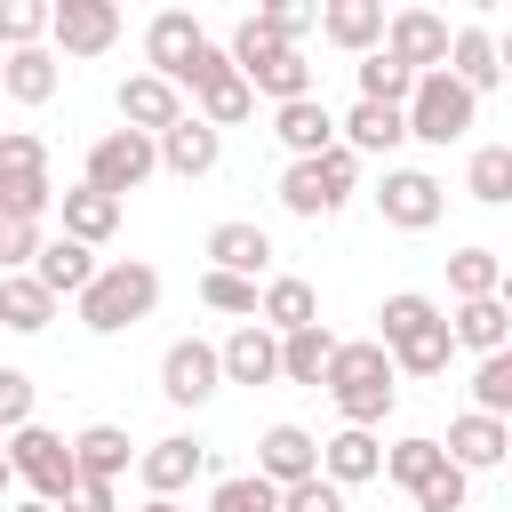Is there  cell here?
Instances as JSON below:
<instances>
[{
    "label": "cell",
    "mask_w": 512,
    "mask_h": 512,
    "mask_svg": "<svg viewBox=\"0 0 512 512\" xmlns=\"http://www.w3.org/2000/svg\"><path fill=\"white\" fill-rule=\"evenodd\" d=\"M48 40L64 56H104L120 40V8L112 0H48Z\"/></svg>",
    "instance_id": "obj_9"
},
{
    "label": "cell",
    "mask_w": 512,
    "mask_h": 512,
    "mask_svg": "<svg viewBox=\"0 0 512 512\" xmlns=\"http://www.w3.org/2000/svg\"><path fill=\"white\" fill-rule=\"evenodd\" d=\"M56 80H64V72H56V56H48V48H16V56L0 64L8 104H48V96H56Z\"/></svg>",
    "instance_id": "obj_31"
},
{
    "label": "cell",
    "mask_w": 512,
    "mask_h": 512,
    "mask_svg": "<svg viewBox=\"0 0 512 512\" xmlns=\"http://www.w3.org/2000/svg\"><path fill=\"white\" fill-rule=\"evenodd\" d=\"M208 512H280V488H272V480H256V472H232V480H216Z\"/></svg>",
    "instance_id": "obj_40"
},
{
    "label": "cell",
    "mask_w": 512,
    "mask_h": 512,
    "mask_svg": "<svg viewBox=\"0 0 512 512\" xmlns=\"http://www.w3.org/2000/svg\"><path fill=\"white\" fill-rule=\"evenodd\" d=\"M312 472H320V440H312L304 424H272V432L256 440V480L296 488V480H312Z\"/></svg>",
    "instance_id": "obj_14"
},
{
    "label": "cell",
    "mask_w": 512,
    "mask_h": 512,
    "mask_svg": "<svg viewBox=\"0 0 512 512\" xmlns=\"http://www.w3.org/2000/svg\"><path fill=\"white\" fill-rule=\"evenodd\" d=\"M64 512H112V480H80V488L64 496Z\"/></svg>",
    "instance_id": "obj_48"
},
{
    "label": "cell",
    "mask_w": 512,
    "mask_h": 512,
    "mask_svg": "<svg viewBox=\"0 0 512 512\" xmlns=\"http://www.w3.org/2000/svg\"><path fill=\"white\" fill-rule=\"evenodd\" d=\"M352 72H360V104H392V112H400V104H408V88H416V72H408V64H392L384 48H376V56H360Z\"/></svg>",
    "instance_id": "obj_37"
},
{
    "label": "cell",
    "mask_w": 512,
    "mask_h": 512,
    "mask_svg": "<svg viewBox=\"0 0 512 512\" xmlns=\"http://www.w3.org/2000/svg\"><path fill=\"white\" fill-rule=\"evenodd\" d=\"M104 264H96V248H80V240H40V256H32V280L48 288V296H72L80 304V288L96 280Z\"/></svg>",
    "instance_id": "obj_25"
},
{
    "label": "cell",
    "mask_w": 512,
    "mask_h": 512,
    "mask_svg": "<svg viewBox=\"0 0 512 512\" xmlns=\"http://www.w3.org/2000/svg\"><path fill=\"white\" fill-rule=\"evenodd\" d=\"M352 192H360V160H352L344 144H336V152H320V160H288V168H280V208H288V216H304V224L336 216Z\"/></svg>",
    "instance_id": "obj_4"
},
{
    "label": "cell",
    "mask_w": 512,
    "mask_h": 512,
    "mask_svg": "<svg viewBox=\"0 0 512 512\" xmlns=\"http://www.w3.org/2000/svg\"><path fill=\"white\" fill-rule=\"evenodd\" d=\"M448 336H456V352H480V360H488V352H504V344H512V312H504L496 296L456 304V312H448Z\"/></svg>",
    "instance_id": "obj_27"
},
{
    "label": "cell",
    "mask_w": 512,
    "mask_h": 512,
    "mask_svg": "<svg viewBox=\"0 0 512 512\" xmlns=\"http://www.w3.org/2000/svg\"><path fill=\"white\" fill-rule=\"evenodd\" d=\"M72 464H80V480H120V472H128V432H120V424L72 432Z\"/></svg>",
    "instance_id": "obj_32"
},
{
    "label": "cell",
    "mask_w": 512,
    "mask_h": 512,
    "mask_svg": "<svg viewBox=\"0 0 512 512\" xmlns=\"http://www.w3.org/2000/svg\"><path fill=\"white\" fill-rule=\"evenodd\" d=\"M248 112H256V88H248L240 72H224V80H208V88H200V120H208L216 136H224V128H240Z\"/></svg>",
    "instance_id": "obj_38"
},
{
    "label": "cell",
    "mask_w": 512,
    "mask_h": 512,
    "mask_svg": "<svg viewBox=\"0 0 512 512\" xmlns=\"http://www.w3.org/2000/svg\"><path fill=\"white\" fill-rule=\"evenodd\" d=\"M376 208H384V224H392V232H432V224H440V208H448V192H440V176H432V168H384Z\"/></svg>",
    "instance_id": "obj_8"
},
{
    "label": "cell",
    "mask_w": 512,
    "mask_h": 512,
    "mask_svg": "<svg viewBox=\"0 0 512 512\" xmlns=\"http://www.w3.org/2000/svg\"><path fill=\"white\" fill-rule=\"evenodd\" d=\"M24 424H32V376L0 368V432H24Z\"/></svg>",
    "instance_id": "obj_46"
},
{
    "label": "cell",
    "mask_w": 512,
    "mask_h": 512,
    "mask_svg": "<svg viewBox=\"0 0 512 512\" xmlns=\"http://www.w3.org/2000/svg\"><path fill=\"white\" fill-rule=\"evenodd\" d=\"M56 320V296L32 280V272H8L0 280V328H16V336H40Z\"/></svg>",
    "instance_id": "obj_30"
},
{
    "label": "cell",
    "mask_w": 512,
    "mask_h": 512,
    "mask_svg": "<svg viewBox=\"0 0 512 512\" xmlns=\"http://www.w3.org/2000/svg\"><path fill=\"white\" fill-rule=\"evenodd\" d=\"M120 208H128V200H112V192H96V184H72V192H56L64 240H80V248L112 240V232H120Z\"/></svg>",
    "instance_id": "obj_22"
},
{
    "label": "cell",
    "mask_w": 512,
    "mask_h": 512,
    "mask_svg": "<svg viewBox=\"0 0 512 512\" xmlns=\"http://www.w3.org/2000/svg\"><path fill=\"white\" fill-rule=\"evenodd\" d=\"M8 464H16V480L32 488V504H64V496L80 488L72 440H64V432H48V424H24V432H8Z\"/></svg>",
    "instance_id": "obj_6"
},
{
    "label": "cell",
    "mask_w": 512,
    "mask_h": 512,
    "mask_svg": "<svg viewBox=\"0 0 512 512\" xmlns=\"http://www.w3.org/2000/svg\"><path fill=\"white\" fill-rule=\"evenodd\" d=\"M272 136L288 144V160H320V152H336V112H328L320 96L272 104Z\"/></svg>",
    "instance_id": "obj_15"
},
{
    "label": "cell",
    "mask_w": 512,
    "mask_h": 512,
    "mask_svg": "<svg viewBox=\"0 0 512 512\" xmlns=\"http://www.w3.org/2000/svg\"><path fill=\"white\" fill-rule=\"evenodd\" d=\"M320 32H328L344 56H376V48H384V0H328V8H320Z\"/></svg>",
    "instance_id": "obj_24"
},
{
    "label": "cell",
    "mask_w": 512,
    "mask_h": 512,
    "mask_svg": "<svg viewBox=\"0 0 512 512\" xmlns=\"http://www.w3.org/2000/svg\"><path fill=\"white\" fill-rule=\"evenodd\" d=\"M472 408H480V416H496V424L512 416V344H504V352H488V360L472 368Z\"/></svg>",
    "instance_id": "obj_39"
},
{
    "label": "cell",
    "mask_w": 512,
    "mask_h": 512,
    "mask_svg": "<svg viewBox=\"0 0 512 512\" xmlns=\"http://www.w3.org/2000/svg\"><path fill=\"white\" fill-rule=\"evenodd\" d=\"M464 496H472V472H456V464H440L424 488H416V512H464Z\"/></svg>",
    "instance_id": "obj_44"
},
{
    "label": "cell",
    "mask_w": 512,
    "mask_h": 512,
    "mask_svg": "<svg viewBox=\"0 0 512 512\" xmlns=\"http://www.w3.org/2000/svg\"><path fill=\"white\" fill-rule=\"evenodd\" d=\"M440 464H448V448H440V440H424V432H408V440H392V448H384V480H392V488H408V496H416Z\"/></svg>",
    "instance_id": "obj_33"
},
{
    "label": "cell",
    "mask_w": 512,
    "mask_h": 512,
    "mask_svg": "<svg viewBox=\"0 0 512 512\" xmlns=\"http://www.w3.org/2000/svg\"><path fill=\"white\" fill-rule=\"evenodd\" d=\"M0 40H8V56L40 48L48 40V0H0Z\"/></svg>",
    "instance_id": "obj_41"
},
{
    "label": "cell",
    "mask_w": 512,
    "mask_h": 512,
    "mask_svg": "<svg viewBox=\"0 0 512 512\" xmlns=\"http://www.w3.org/2000/svg\"><path fill=\"white\" fill-rule=\"evenodd\" d=\"M448 72L472 88V96H488L496 80H504V64H496V32H480V24H464V32H448Z\"/></svg>",
    "instance_id": "obj_28"
},
{
    "label": "cell",
    "mask_w": 512,
    "mask_h": 512,
    "mask_svg": "<svg viewBox=\"0 0 512 512\" xmlns=\"http://www.w3.org/2000/svg\"><path fill=\"white\" fill-rule=\"evenodd\" d=\"M208 32L192 24V8H160L152 24H144V64L160 72V80H176L184 64H192V48H200Z\"/></svg>",
    "instance_id": "obj_21"
},
{
    "label": "cell",
    "mask_w": 512,
    "mask_h": 512,
    "mask_svg": "<svg viewBox=\"0 0 512 512\" xmlns=\"http://www.w3.org/2000/svg\"><path fill=\"white\" fill-rule=\"evenodd\" d=\"M8 512H56V504H8Z\"/></svg>",
    "instance_id": "obj_53"
},
{
    "label": "cell",
    "mask_w": 512,
    "mask_h": 512,
    "mask_svg": "<svg viewBox=\"0 0 512 512\" xmlns=\"http://www.w3.org/2000/svg\"><path fill=\"white\" fill-rule=\"evenodd\" d=\"M216 384H224V360H216V344H200V336H176V344L160 352V392H168L176 408H200V400H216Z\"/></svg>",
    "instance_id": "obj_11"
},
{
    "label": "cell",
    "mask_w": 512,
    "mask_h": 512,
    "mask_svg": "<svg viewBox=\"0 0 512 512\" xmlns=\"http://www.w3.org/2000/svg\"><path fill=\"white\" fill-rule=\"evenodd\" d=\"M384 56L408 64V72H440V64H448V16H432V8H392V16H384Z\"/></svg>",
    "instance_id": "obj_10"
},
{
    "label": "cell",
    "mask_w": 512,
    "mask_h": 512,
    "mask_svg": "<svg viewBox=\"0 0 512 512\" xmlns=\"http://www.w3.org/2000/svg\"><path fill=\"white\" fill-rule=\"evenodd\" d=\"M8 488H16V464H8V432H0V504H8Z\"/></svg>",
    "instance_id": "obj_49"
},
{
    "label": "cell",
    "mask_w": 512,
    "mask_h": 512,
    "mask_svg": "<svg viewBox=\"0 0 512 512\" xmlns=\"http://www.w3.org/2000/svg\"><path fill=\"white\" fill-rule=\"evenodd\" d=\"M216 360H224V384H272V376H280V336H272L264 320H240V328L216 344Z\"/></svg>",
    "instance_id": "obj_16"
},
{
    "label": "cell",
    "mask_w": 512,
    "mask_h": 512,
    "mask_svg": "<svg viewBox=\"0 0 512 512\" xmlns=\"http://www.w3.org/2000/svg\"><path fill=\"white\" fill-rule=\"evenodd\" d=\"M464 192H472L480 208H504V200H512V144H480L472 168H464Z\"/></svg>",
    "instance_id": "obj_36"
},
{
    "label": "cell",
    "mask_w": 512,
    "mask_h": 512,
    "mask_svg": "<svg viewBox=\"0 0 512 512\" xmlns=\"http://www.w3.org/2000/svg\"><path fill=\"white\" fill-rule=\"evenodd\" d=\"M320 480H336V488L384 480V440H376V432H360V424H344L336 440H320Z\"/></svg>",
    "instance_id": "obj_20"
},
{
    "label": "cell",
    "mask_w": 512,
    "mask_h": 512,
    "mask_svg": "<svg viewBox=\"0 0 512 512\" xmlns=\"http://www.w3.org/2000/svg\"><path fill=\"white\" fill-rule=\"evenodd\" d=\"M200 248H208V272H232V280H264V264H272V232H264V224H248V216L216 224Z\"/></svg>",
    "instance_id": "obj_13"
},
{
    "label": "cell",
    "mask_w": 512,
    "mask_h": 512,
    "mask_svg": "<svg viewBox=\"0 0 512 512\" xmlns=\"http://www.w3.org/2000/svg\"><path fill=\"white\" fill-rule=\"evenodd\" d=\"M200 464H208V448L184 440V432H168V440H152V448L136 456V480H144V496H176V488L200 480Z\"/></svg>",
    "instance_id": "obj_18"
},
{
    "label": "cell",
    "mask_w": 512,
    "mask_h": 512,
    "mask_svg": "<svg viewBox=\"0 0 512 512\" xmlns=\"http://www.w3.org/2000/svg\"><path fill=\"white\" fill-rule=\"evenodd\" d=\"M152 304H160V272H152L144 256H120V264H104V272L80 288V328H88V336H120V328L152 320Z\"/></svg>",
    "instance_id": "obj_2"
},
{
    "label": "cell",
    "mask_w": 512,
    "mask_h": 512,
    "mask_svg": "<svg viewBox=\"0 0 512 512\" xmlns=\"http://www.w3.org/2000/svg\"><path fill=\"white\" fill-rule=\"evenodd\" d=\"M256 24H264L272 40H288V48H296V40L320 24V8H312V0H272V8H256Z\"/></svg>",
    "instance_id": "obj_43"
},
{
    "label": "cell",
    "mask_w": 512,
    "mask_h": 512,
    "mask_svg": "<svg viewBox=\"0 0 512 512\" xmlns=\"http://www.w3.org/2000/svg\"><path fill=\"white\" fill-rule=\"evenodd\" d=\"M200 304H208V312H240V320H256V280H232V272H200Z\"/></svg>",
    "instance_id": "obj_42"
},
{
    "label": "cell",
    "mask_w": 512,
    "mask_h": 512,
    "mask_svg": "<svg viewBox=\"0 0 512 512\" xmlns=\"http://www.w3.org/2000/svg\"><path fill=\"white\" fill-rule=\"evenodd\" d=\"M400 120H408V136H416V144H464V136H472V120H480V96L440 64V72H416V88H408Z\"/></svg>",
    "instance_id": "obj_3"
},
{
    "label": "cell",
    "mask_w": 512,
    "mask_h": 512,
    "mask_svg": "<svg viewBox=\"0 0 512 512\" xmlns=\"http://www.w3.org/2000/svg\"><path fill=\"white\" fill-rule=\"evenodd\" d=\"M152 144H160V168H168V176H184V184H192V176H208V168L224 160V136H216L200 112H184V120H176L168 136H152Z\"/></svg>",
    "instance_id": "obj_19"
},
{
    "label": "cell",
    "mask_w": 512,
    "mask_h": 512,
    "mask_svg": "<svg viewBox=\"0 0 512 512\" xmlns=\"http://www.w3.org/2000/svg\"><path fill=\"white\" fill-rule=\"evenodd\" d=\"M336 144L360 160V152H392V144H408V120L392 112V104H352L344 120H336Z\"/></svg>",
    "instance_id": "obj_26"
},
{
    "label": "cell",
    "mask_w": 512,
    "mask_h": 512,
    "mask_svg": "<svg viewBox=\"0 0 512 512\" xmlns=\"http://www.w3.org/2000/svg\"><path fill=\"white\" fill-rule=\"evenodd\" d=\"M56 208V184H48V144L32 128H8L0 136V216L16 224H40Z\"/></svg>",
    "instance_id": "obj_5"
},
{
    "label": "cell",
    "mask_w": 512,
    "mask_h": 512,
    "mask_svg": "<svg viewBox=\"0 0 512 512\" xmlns=\"http://www.w3.org/2000/svg\"><path fill=\"white\" fill-rule=\"evenodd\" d=\"M496 64H504V80H512V32H504V40H496Z\"/></svg>",
    "instance_id": "obj_51"
},
{
    "label": "cell",
    "mask_w": 512,
    "mask_h": 512,
    "mask_svg": "<svg viewBox=\"0 0 512 512\" xmlns=\"http://www.w3.org/2000/svg\"><path fill=\"white\" fill-rule=\"evenodd\" d=\"M496 280H504V256H496V248H456V256H448V296H456V304L496 296Z\"/></svg>",
    "instance_id": "obj_34"
},
{
    "label": "cell",
    "mask_w": 512,
    "mask_h": 512,
    "mask_svg": "<svg viewBox=\"0 0 512 512\" xmlns=\"http://www.w3.org/2000/svg\"><path fill=\"white\" fill-rule=\"evenodd\" d=\"M392 352V376H440L448 368V352H456V336H448V312L440 320H424V328H408L400 344H384Z\"/></svg>",
    "instance_id": "obj_29"
},
{
    "label": "cell",
    "mask_w": 512,
    "mask_h": 512,
    "mask_svg": "<svg viewBox=\"0 0 512 512\" xmlns=\"http://www.w3.org/2000/svg\"><path fill=\"white\" fill-rule=\"evenodd\" d=\"M112 104H120V128H136V136H168L184 120V88L160 80V72H128Z\"/></svg>",
    "instance_id": "obj_12"
},
{
    "label": "cell",
    "mask_w": 512,
    "mask_h": 512,
    "mask_svg": "<svg viewBox=\"0 0 512 512\" xmlns=\"http://www.w3.org/2000/svg\"><path fill=\"white\" fill-rule=\"evenodd\" d=\"M152 168H160V144H152V136H136V128H104V136L88 144V168H80V184H96V192L128 200V192H136Z\"/></svg>",
    "instance_id": "obj_7"
},
{
    "label": "cell",
    "mask_w": 512,
    "mask_h": 512,
    "mask_svg": "<svg viewBox=\"0 0 512 512\" xmlns=\"http://www.w3.org/2000/svg\"><path fill=\"white\" fill-rule=\"evenodd\" d=\"M448 464L456 472H488V464H504L512 456V424H496V416H480V408H464L456 424H448Z\"/></svg>",
    "instance_id": "obj_17"
},
{
    "label": "cell",
    "mask_w": 512,
    "mask_h": 512,
    "mask_svg": "<svg viewBox=\"0 0 512 512\" xmlns=\"http://www.w3.org/2000/svg\"><path fill=\"white\" fill-rule=\"evenodd\" d=\"M280 512H344V488L336 480H296V488H280Z\"/></svg>",
    "instance_id": "obj_47"
},
{
    "label": "cell",
    "mask_w": 512,
    "mask_h": 512,
    "mask_svg": "<svg viewBox=\"0 0 512 512\" xmlns=\"http://www.w3.org/2000/svg\"><path fill=\"white\" fill-rule=\"evenodd\" d=\"M328 400L344 408V424H384L392 416V400H400V384H392V352L376 344V336H360V344H336V360H328Z\"/></svg>",
    "instance_id": "obj_1"
},
{
    "label": "cell",
    "mask_w": 512,
    "mask_h": 512,
    "mask_svg": "<svg viewBox=\"0 0 512 512\" xmlns=\"http://www.w3.org/2000/svg\"><path fill=\"white\" fill-rule=\"evenodd\" d=\"M328 360H336V336H328V328H296V336H280V376H288V384H320Z\"/></svg>",
    "instance_id": "obj_35"
},
{
    "label": "cell",
    "mask_w": 512,
    "mask_h": 512,
    "mask_svg": "<svg viewBox=\"0 0 512 512\" xmlns=\"http://www.w3.org/2000/svg\"><path fill=\"white\" fill-rule=\"evenodd\" d=\"M496 304H504V312H512V264H504V280H496Z\"/></svg>",
    "instance_id": "obj_52"
},
{
    "label": "cell",
    "mask_w": 512,
    "mask_h": 512,
    "mask_svg": "<svg viewBox=\"0 0 512 512\" xmlns=\"http://www.w3.org/2000/svg\"><path fill=\"white\" fill-rule=\"evenodd\" d=\"M256 320H264L272 336H296V328H320V296H312V280H296V272H280V280H264V288H256Z\"/></svg>",
    "instance_id": "obj_23"
},
{
    "label": "cell",
    "mask_w": 512,
    "mask_h": 512,
    "mask_svg": "<svg viewBox=\"0 0 512 512\" xmlns=\"http://www.w3.org/2000/svg\"><path fill=\"white\" fill-rule=\"evenodd\" d=\"M136 512H192V504H176V496H144Z\"/></svg>",
    "instance_id": "obj_50"
},
{
    "label": "cell",
    "mask_w": 512,
    "mask_h": 512,
    "mask_svg": "<svg viewBox=\"0 0 512 512\" xmlns=\"http://www.w3.org/2000/svg\"><path fill=\"white\" fill-rule=\"evenodd\" d=\"M32 256H40V224L0 216V280H8V272H32Z\"/></svg>",
    "instance_id": "obj_45"
}]
</instances>
